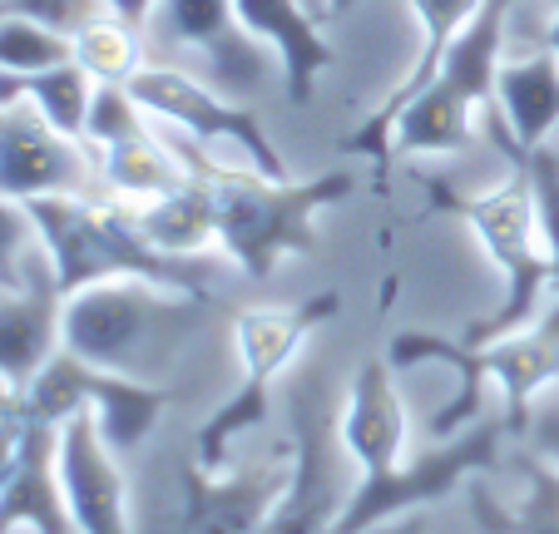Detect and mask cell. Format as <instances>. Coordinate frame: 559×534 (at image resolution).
<instances>
[{
  "label": "cell",
  "instance_id": "cell-1",
  "mask_svg": "<svg viewBox=\"0 0 559 534\" xmlns=\"http://www.w3.org/2000/svg\"><path fill=\"white\" fill-rule=\"evenodd\" d=\"M158 129H164L174 154L183 158V168L209 183L213 218H218V252L233 262V273L253 277V283L273 277L283 258H312L317 218L357 189L352 174L267 178L258 168L233 164V158L193 144L179 129H169V124H158Z\"/></svg>",
  "mask_w": 559,
  "mask_h": 534
},
{
  "label": "cell",
  "instance_id": "cell-2",
  "mask_svg": "<svg viewBox=\"0 0 559 534\" xmlns=\"http://www.w3.org/2000/svg\"><path fill=\"white\" fill-rule=\"evenodd\" d=\"M35 228H40L45 258L55 268L60 293H80L95 283H115V277H148V283L179 287V293L209 297L218 293L228 258L209 252V258H179L164 252L158 242L144 238L134 223V209L109 193H80V199H35Z\"/></svg>",
  "mask_w": 559,
  "mask_h": 534
},
{
  "label": "cell",
  "instance_id": "cell-3",
  "mask_svg": "<svg viewBox=\"0 0 559 534\" xmlns=\"http://www.w3.org/2000/svg\"><path fill=\"white\" fill-rule=\"evenodd\" d=\"M209 307V297L148 283V277H115V283H95L64 297L60 336L64 352L85 356L105 371L164 381L183 346L203 332Z\"/></svg>",
  "mask_w": 559,
  "mask_h": 534
},
{
  "label": "cell",
  "instance_id": "cell-4",
  "mask_svg": "<svg viewBox=\"0 0 559 534\" xmlns=\"http://www.w3.org/2000/svg\"><path fill=\"white\" fill-rule=\"evenodd\" d=\"M342 297L317 293L293 307H243L233 317V356H238V387L223 396V406L193 430V461L203 471H228L233 451L273 416V391L297 367L302 346L312 342L317 327L337 317Z\"/></svg>",
  "mask_w": 559,
  "mask_h": 534
},
{
  "label": "cell",
  "instance_id": "cell-5",
  "mask_svg": "<svg viewBox=\"0 0 559 534\" xmlns=\"http://www.w3.org/2000/svg\"><path fill=\"white\" fill-rule=\"evenodd\" d=\"M436 199L471 223V233L480 238L486 258L496 262V273H500L496 312L465 327L461 342L486 346V342H496V336H510V332H520V327L539 322V312L549 307V293H555V268H549L545 238H539L535 193H530L525 164L510 158V174L486 193L436 189Z\"/></svg>",
  "mask_w": 559,
  "mask_h": 534
},
{
  "label": "cell",
  "instance_id": "cell-6",
  "mask_svg": "<svg viewBox=\"0 0 559 534\" xmlns=\"http://www.w3.org/2000/svg\"><path fill=\"white\" fill-rule=\"evenodd\" d=\"M283 401L293 480L263 534H332L361 480V465L342 446V396L332 391L328 367H293L283 381Z\"/></svg>",
  "mask_w": 559,
  "mask_h": 534
},
{
  "label": "cell",
  "instance_id": "cell-7",
  "mask_svg": "<svg viewBox=\"0 0 559 534\" xmlns=\"http://www.w3.org/2000/svg\"><path fill=\"white\" fill-rule=\"evenodd\" d=\"M148 60L199 74L228 99H253L277 70V55L243 31L233 0H158L144 21Z\"/></svg>",
  "mask_w": 559,
  "mask_h": 534
},
{
  "label": "cell",
  "instance_id": "cell-8",
  "mask_svg": "<svg viewBox=\"0 0 559 534\" xmlns=\"http://www.w3.org/2000/svg\"><path fill=\"white\" fill-rule=\"evenodd\" d=\"M510 436V420L500 411L480 416L475 426L455 430L445 440H431V451L406 455L396 471L377 475V480H357L342 520L332 534H371L386 520H406L416 510H431L445 495H455L465 480L486 475L500 465V440Z\"/></svg>",
  "mask_w": 559,
  "mask_h": 534
},
{
  "label": "cell",
  "instance_id": "cell-9",
  "mask_svg": "<svg viewBox=\"0 0 559 534\" xmlns=\"http://www.w3.org/2000/svg\"><path fill=\"white\" fill-rule=\"evenodd\" d=\"M21 411L31 420H45V426H64L70 416L90 411L105 430V440L129 461V455L144 451V440L154 436L164 411H169V387L124 377V371H105L60 346L40 367V377L25 387Z\"/></svg>",
  "mask_w": 559,
  "mask_h": 534
},
{
  "label": "cell",
  "instance_id": "cell-10",
  "mask_svg": "<svg viewBox=\"0 0 559 534\" xmlns=\"http://www.w3.org/2000/svg\"><path fill=\"white\" fill-rule=\"evenodd\" d=\"M129 95L144 105L148 119L189 134L193 144L213 149V154L233 158V164L258 168L267 178H293L287 174V158L277 154V144L267 139L263 119L248 109V99H228L223 90L203 84L199 74L144 60L139 74L129 80Z\"/></svg>",
  "mask_w": 559,
  "mask_h": 534
},
{
  "label": "cell",
  "instance_id": "cell-11",
  "mask_svg": "<svg viewBox=\"0 0 559 534\" xmlns=\"http://www.w3.org/2000/svg\"><path fill=\"white\" fill-rule=\"evenodd\" d=\"M0 193L21 203L105 193L99 154L85 139L55 129L31 99L0 105Z\"/></svg>",
  "mask_w": 559,
  "mask_h": 534
},
{
  "label": "cell",
  "instance_id": "cell-12",
  "mask_svg": "<svg viewBox=\"0 0 559 534\" xmlns=\"http://www.w3.org/2000/svg\"><path fill=\"white\" fill-rule=\"evenodd\" d=\"M293 480V440L258 461H233L228 471H203L189 461L179 471V514L169 534H263L277 500Z\"/></svg>",
  "mask_w": 559,
  "mask_h": 534
},
{
  "label": "cell",
  "instance_id": "cell-13",
  "mask_svg": "<svg viewBox=\"0 0 559 534\" xmlns=\"http://www.w3.org/2000/svg\"><path fill=\"white\" fill-rule=\"evenodd\" d=\"M55 465L70 505L74 534H134L129 514V471L90 411L55 426Z\"/></svg>",
  "mask_w": 559,
  "mask_h": 534
},
{
  "label": "cell",
  "instance_id": "cell-14",
  "mask_svg": "<svg viewBox=\"0 0 559 534\" xmlns=\"http://www.w3.org/2000/svg\"><path fill=\"white\" fill-rule=\"evenodd\" d=\"M60 317H64V293L40 248L21 283H0V381L15 396H25V387L40 377V367L64 346Z\"/></svg>",
  "mask_w": 559,
  "mask_h": 534
},
{
  "label": "cell",
  "instance_id": "cell-15",
  "mask_svg": "<svg viewBox=\"0 0 559 534\" xmlns=\"http://www.w3.org/2000/svg\"><path fill=\"white\" fill-rule=\"evenodd\" d=\"M342 446L361 465V480L396 471L412 451V416L386 356L361 361L352 387L342 391Z\"/></svg>",
  "mask_w": 559,
  "mask_h": 534
},
{
  "label": "cell",
  "instance_id": "cell-16",
  "mask_svg": "<svg viewBox=\"0 0 559 534\" xmlns=\"http://www.w3.org/2000/svg\"><path fill=\"white\" fill-rule=\"evenodd\" d=\"M490 124L510 158L559 139V55L549 45L510 50L496 74Z\"/></svg>",
  "mask_w": 559,
  "mask_h": 534
},
{
  "label": "cell",
  "instance_id": "cell-17",
  "mask_svg": "<svg viewBox=\"0 0 559 534\" xmlns=\"http://www.w3.org/2000/svg\"><path fill=\"white\" fill-rule=\"evenodd\" d=\"M480 11V0H412V15H416V25H421V45H416V60H412V70H406V80L391 90L386 99H381L377 109L367 115V124H357L347 134V154H361V158H371L377 168H391V115L406 105V99L416 95V90H426V84L436 80V70H441V60H445V50L455 45V35L471 25V15Z\"/></svg>",
  "mask_w": 559,
  "mask_h": 534
},
{
  "label": "cell",
  "instance_id": "cell-18",
  "mask_svg": "<svg viewBox=\"0 0 559 534\" xmlns=\"http://www.w3.org/2000/svg\"><path fill=\"white\" fill-rule=\"evenodd\" d=\"M238 5V21L248 35L267 45L277 55V70H283V90L293 105H307L317 95V80L332 70L337 50H332L322 21L328 15H312L307 0H233Z\"/></svg>",
  "mask_w": 559,
  "mask_h": 534
},
{
  "label": "cell",
  "instance_id": "cell-19",
  "mask_svg": "<svg viewBox=\"0 0 559 534\" xmlns=\"http://www.w3.org/2000/svg\"><path fill=\"white\" fill-rule=\"evenodd\" d=\"M0 534H74L55 465V426L25 416L21 465L0 485Z\"/></svg>",
  "mask_w": 559,
  "mask_h": 534
},
{
  "label": "cell",
  "instance_id": "cell-20",
  "mask_svg": "<svg viewBox=\"0 0 559 534\" xmlns=\"http://www.w3.org/2000/svg\"><path fill=\"white\" fill-rule=\"evenodd\" d=\"M515 475L525 480L520 500H500L480 475L471 485V514L480 534H559V471L539 451L515 455Z\"/></svg>",
  "mask_w": 559,
  "mask_h": 534
},
{
  "label": "cell",
  "instance_id": "cell-21",
  "mask_svg": "<svg viewBox=\"0 0 559 534\" xmlns=\"http://www.w3.org/2000/svg\"><path fill=\"white\" fill-rule=\"evenodd\" d=\"M475 124L480 109L465 105L455 90H445L441 80H431L426 90H416L396 115H391V158L412 154H461L475 144Z\"/></svg>",
  "mask_w": 559,
  "mask_h": 534
},
{
  "label": "cell",
  "instance_id": "cell-22",
  "mask_svg": "<svg viewBox=\"0 0 559 534\" xmlns=\"http://www.w3.org/2000/svg\"><path fill=\"white\" fill-rule=\"evenodd\" d=\"M99 154V183H105L109 199L119 203H148V199H164L174 193L179 183H189V168L183 158L169 149L164 129L148 124L144 134H129L109 149H95Z\"/></svg>",
  "mask_w": 559,
  "mask_h": 534
},
{
  "label": "cell",
  "instance_id": "cell-23",
  "mask_svg": "<svg viewBox=\"0 0 559 534\" xmlns=\"http://www.w3.org/2000/svg\"><path fill=\"white\" fill-rule=\"evenodd\" d=\"M129 209H134V223L144 228V238L158 242L164 252H179V258L218 252V218H213V193L203 178H189V183H179L164 199L129 203Z\"/></svg>",
  "mask_w": 559,
  "mask_h": 534
},
{
  "label": "cell",
  "instance_id": "cell-24",
  "mask_svg": "<svg viewBox=\"0 0 559 534\" xmlns=\"http://www.w3.org/2000/svg\"><path fill=\"white\" fill-rule=\"evenodd\" d=\"M11 99H31L55 129L85 139V119H90V99H95V80L80 60L50 64L35 74H0V105Z\"/></svg>",
  "mask_w": 559,
  "mask_h": 534
},
{
  "label": "cell",
  "instance_id": "cell-25",
  "mask_svg": "<svg viewBox=\"0 0 559 534\" xmlns=\"http://www.w3.org/2000/svg\"><path fill=\"white\" fill-rule=\"evenodd\" d=\"M74 60L85 64L95 84H129L139 74V64L148 60L144 31L124 25L119 15H105V21L74 35Z\"/></svg>",
  "mask_w": 559,
  "mask_h": 534
},
{
  "label": "cell",
  "instance_id": "cell-26",
  "mask_svg": "<svg viewBox=\"0 0 559 534\" xmlns=\"http://www.w3.org/2000/svg\"><path fill=\"white\" fill-rule=\"evenodd\" d=\"M64 60H74V40L25 21V15H0V74H35Z\"/></svg>",
  "mask_w": 559,
  "mask_h": 534
},
{
  "label": "cell",
  "instance_id": "cell-27",
  "mask_svg": "<svg viewBox=\"0 0 559 534\" xmlns=\"http://www.w3.org/2000/svg\"><path fill=\"white\" fill-rule=\"evenodd\" d=\"M154 119L144 115L129 84H95V99H90V119H85V144L90 149H109L129 134H144Z\"/></svg>",
  "mask_w": 559,
  "mask_h": 534
},
{
  "label": "cell",
  "instance_id": "cell-28",
  "mask_svg": "<svg viewBox=\"0 0 559 534\" xmlns=\"http://www.w3.org/2000/svg\"><path fill=\"white\" fill-rule=\"evenodd\" d=\"M530 174V193H535V218L539 238H545L549 268H555V293H559V144H539L530 154H520Z\"/></svg>",
  "mask_w": 559,
  "mask_h": 534
},
{
  "label": "cell",
  "instance_id": "cell-29",
  "mask_svg": "<svg viewBox=\"0 0 559 534\" xmlns=\"http://www.w3.org/2000/svg\"><path fill=\"white\" fill-rule=\"evenodd\" d=\"M40 248L45 242H40V228H35L31 203L0 193V283H21Z\"/></svg>",
  "mask_w": 559,
  "mask_h": 534
},
{
  "label": "cell",
  "instance_id": "cell-30",
  "mask_svg": "<svg viewBox=\"0 0 559 534\" xmlns=\"http://www.w3.org/2000/svg\"><path fill=\"white\" fill-rule=\"evenodd\" d=\"M0 15H25V21L45 25V31L74 40L80 31H90L95 21H105V0H0Z\"/></svg>",
  "mask_w": 559,
  "mask_h": 534
},
{
  "label": "cell",
  "instance_id": "cell-31",
  "mask_svg": "<svg viewBox=\"0 0 559 534\" xmlns=\"http://www.w3.org/2000/svg\"><path fill=\"white\" fill-rule=\"evenodd\" d=\"M520 440H525L530 451H539L559 471V391H549V396L530 411V426H525V436Z\"/></svg>",
  "mask_w": 559,
  "mask_h": 534
},
{
  "label": "cell",
  "instance_id": "cell-32",
  "mask_svg": "<svg viewBox=\"0 0 559 534\" xmlns=\"http://www.w3.org/2000/svg\"><path fill=\"white\" fill-rule=\"evenodd\" d=\"M21 451H25V411L15 401V406H0V485L15 475Z\"/></svg>",
  "mask_w": 559,
  "mask_h": 534
},
{
  "label": "cell",
  "instance_id": "cell-33",
  "mask_svg": "<svg viewBox=\"0 0 559 534\" xmlns=\"http://www.w3.org/2000/svg\"><path fill=\"white\" fill-rule=\"evenodd\" d=\"M109 5V15H119L124 25H134V31H144V21L154 15V5L158 0H105Z\"/></svg>",
  "mask_w": 559,
  "mask_h": 534
},
{
  "label": "cell",
  "instance_id": "cell-34",
  "mask_svg": "<svg viewBox=\"0 0 559 534\" xmlns=\"http://www.w3.org/2000/svg\"><path fill=\"white\" fill-rule=\"evenodd\" d=\"M545 45L559 55V0H549V15H545Z\"/></svg>",
  "mask_w": 559,
  "mask_h": 534
},
{
  "label": "cell",
  "instance_id": "cell-35",
  "mask_svg": "<svg viewBox=\"0 0 559 534\" xmlns=\"http://www.w3.org/2000/svg\"><path fill=\"white\" fill-rule=\"evenodd\" d=\"M322 5H328L332 15H342V11H352V5H357V0H322Z\"/></svg>",
  "mask_w": 559,
  "mask_h": 534
}]
</instances>
